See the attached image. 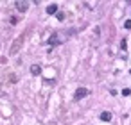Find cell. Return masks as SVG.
Masks as SVG:
<instances>
[{"mask_svg":"<svg viewBox=\"0 0 131 125\" xmlns=\"http://www.w3.org/2000/svg\"><path fill=\"white\" fill-rule=\"evenodd\" d=\"M14 5H16V9H18L20 13H25V11H27V7H29V4H27V2H22V0L14 2Z\"/></svg>","mask_w":131,"mask_h":125,"instance_id":"277c9868","label":"cell"},{"mask_svg":"<svg viewBox=\"0 0 131 125\" xmlns=\"http://www.w3.org/2000/svg\"><path fill=\"white\" fill-rule=\"evenodd\" d=\"M65 41V38H63V36H61L59 32H54L52 36H50V38H49V45H59V43H63Z\"/></svg>","mask_w":131,"mask_h":125,"instance_id":"7a4b0ae2","label":"cell"},{"mask_svg":"<svg viewBox=\"0 0 131 125\" xmlns=\"http://www.w3.org/2000/svg\"><path fill=\"white\" fill-rule=\"evenodd\" d=\"M24 39H25V38H24V34H20L18 38L11 43V48H9V54H11V55H16L20 50H22V47H24Z\"/></svg>","mask_w":131,"mask_h":125,"instance_id":"6da1fadb","label":"cell"},{"mask_svg":"<svg viewBox=\"0 0 131 125\" xmlns=\"http://www.w3.org/2000/svg\"><path fill=\"white\" fill-rule=\"evenodd\" d=\"M58 20L63 21V20H65V14H63V13H58Z\"/></svg>","mask_w":131,"mask_h":125,"instance_id":"7c38bea8","label":"cell"},{"mask_svg":"<svg viewBox=\"0 0 131 125\" xmlns=\"http://www.w3.org/2000/svg\"><path fill=\"white\" fill-rule=\"evenodd\" d=\"M122 95H124V97H129V95H131V89H129V88H126V89H122Z\"/></svg>","mask_w":131,"mask_h":125,"instance_id":"9c48e42d","label":"cell"},{"mask_svg":"<svg viewBox=\"0 0 131 125\" xmlns=\"http://www.w3.org/2000/svg\"><path fill=\"white\" fill-rule=\"evenodd\" d=\"M120 48H122V50H126V48H128V41H126V39H122V41H120Z\"/></svg>","mask_w":131,"mask_h":125,"instance_id":"ba28073f","label":"cell"},{"mask_svg":"<svg viewBox=\"0 0 131 125\" xmlns=\"http://www.w3.org/2000/svg\"><path fill=\"white\" fill-rule=\"evenodd\" d=\"M124 27L128 29V31H129V29H131V20H128V21H124Z\"/></svg>","mask_w":131,"mask_h":125,"instance_id":"8fae6325","label":"cell"},{"mask_svg":"<svg viewBox=\"0 0 131 125\" xmlns=\"http://www.w3.org/2000/svg\"><path fill=\"white\" fill-rule=\"evenodd\" d=\"M31 73H33V75H40L41 73V66L40 64H33L31 66Z\"/></svg>","mask_w":131,"mask_h":125,"instance_id":"5b68a950","label":"cell"},{"mask_svg":"<svg viewBox=\"0 0 131 125\" xmlns=\"http://www.w3.org/2000/svg\"><path fill=\"white\" fill-rule=\"evenodd\" d=\"M101 120H102V122H110V120H111V113H110V111L101 113Z\"/></svg>","mask_w":131,"mask_h":125,"instance_id":"52a82bcc","label":"cell"},{"mask_svg":"<svg viewBox=\"0 0 131 125\" xmlns=\"http://www.w3.org/2000/svg\"><path fill=\"white\" fill-rule=\"evenodd\" d=\"M47 14H58V4H50L47 7Z\"/></svg>","mask_w":131,"mask_h":125,"instance_id":"8992f818","label":"cell"},{"mask_svg":"<svg viewBox=\"0 0 131 125\" xmlns=\"http://www.w3.org/2000/svg\"><path fill=\"white\" fill-rule=\"evenodd\" d=\"M86 95H88V89H86V88H79V89L75 91L74 98H75V100H81L83 97H86Z\"/></svg>","mask_w":131,"mask_h":125,"instance_id":"3957f363","label":"cell"},{"mask_svg":"<svg viewBox=\"0 0 131 125\" xmlns=\"http://www.w3.org/2000/svg\"><path fill=\"white\" fill-rule=\"evenodd\" d=\"M9 21H11V25H16V23H18V20L14 18V16H11V18H9Z\"/></svg>","mask_w":131,"mask_h":125,"instance_id":"30bf717a","label":"cell"}]
</instances>
